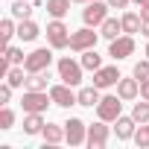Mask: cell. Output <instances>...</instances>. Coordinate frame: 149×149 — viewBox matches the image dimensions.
I'll return each instance as SVG.
<instances>
[{"label":"cell","instance_id":"1","mask_svg":"<svg viewBox=\"0 0 149 149\" xmlns=\"http://www.w3.org/2000/svg\"><path fill=\"white\" fill-rule=\"evenodd\" d=\"M56 67H58V79H61L64 85L76 88V85L82 82V70H85V67H82V61H73L70 56H61Z\"/></svg>","mask_w":149,"mask_h":149},{"label":"cell","instance_id":"2","mask_svg":"<svg viewBox=\"0 0 149 149\" xmlns=\"http://www.w3.org/2000/svg\"><path fill=\"white\" fill-rule=\"evenodd\" d=\"M70 29H67V24L61 21V18H53L50 24H47V41H50V47L53 50H64V47H70Z\"/></svg>","mask_w":149,"mask_h":149},{"label":"cell","instance_id":"3","mask_svg":"<svg viewBox=\"0 0 149 149\" xmlns=\"http://www.w3.org/2000/svg\"><path fill=\"white\" fill-rule=\"evenodd\" d=\"M50 102H53V97L47 91H24V97H21V105L26 114H44Z\"/></svg>","mask_w":149,"mask_h":149},{"label":"cell","instance_id":"4","mask_svg":"<svg viewBox=\"0 0 149 149\" xmlns=\"http://www.w3.org/2000/svg\"><path fill=\"white\" fill-rule=\"evenodd\" d=\"M97 29V26H94ZM91 26H82V29H76L70 35V50L73 53H85V50H94L97 47V41H100V32H94Z\"/></svg>","mask_w":149,"mask_h":149},{"label":"cell","instance_id":"5","mask_svg":"<svg viewBox=\"0 0 149 149\" xmlns=\"http://www.w3.org/2000/svg\"><path fill=\"white\" fill-rule=\"evenodd\" d=\"M108 3H100V0H91V3H85V9H82V21H85V26H102V21L108 18Z\"/></svg>","mask_w":149,"mask_h":149},{"label":"cell","instance_id":"6","mask_svg":"<svg viewBox=\"0 0 149 149\" xmlns=\"http://www.w3.org/2000/svg\"><path fill=\"white\" fill-rule=\"evenodd\" d=\"M50 61H53V53L47 47H38L26 56L24 67H26V73H41V70H50Z\"/></svg>","mask_w":149,"mask_h":149},{"label":"cell","instance_id":"7","mask_svg":"<svg viewBox=\"0 0 149 149\" xmlns=\"http://www.w3.org/2000/svg\"><path fill=\"white\" fill-rule=\"evenodd\" d=\"M64 140H67L70 146L85 143V140H88V126H85L79 117H70V120L64 123Z\"/></svg>","mask_w":149,"mask_h":149},{"label":"cell","instance_id":"8","mask_svg":"<svg viewBox=\"0 0 149 149\" xmlns=\"http://www.w3.org/2000/svg\"><path fill=\"white\" fill-rule=\"evenodd\" d=\"M120 108H123V100L120 97H102L100 105H97V117L105 120V123H114L120 117Z\"/></svg>","mask_w":149,"mask_h":149},{"label":"cell","instance_id":"9","mask_svg":"<svg viewBox=\"0 0 149 149\" xmlns=\"http://www.w3.org/2000/svg\"><path fill=\"white\" fill-rule=\"evenodd\" d=\"M50 97H53V102L58 105V108H70V105H79V97L73 94V88L70 85H53L50 88Z\"/></svg>","mask_w":149,"mask_h":149},{"label":"cell","instance_id":"10","mask_svg":"<svg viewBox=\"0 0 149 149\" xmlns=\"http://www.w3.org/2000/svg\"><path fill=\"white\" fill-rule=\"evenodd\" d=\"M132 53H134V38H132V35H120V38H114V41L108 44V56H111L114 61L129 58Z\"/></svg>","mask_w":149,"mask_h":149},{"label":"cell","instance_id":"11","mask_svg":"<svg viewBox=\"0 0 149 149\" xmlns=\"http://www.w3.org/2000/svg\"><path fill=\"white\" fill-rule=\"evenodd\" d=\"M85 143H88L91 149H102V146L108 143V126H105V120L88 126V140H85Z\"/></svg>","mask_w":149,"mask_h":149},{"label":"cell","instance_id":"12","mask_svg":"<svg viewBox=\"0 0 149 149\" xmlns=\"http://www.w3.org/2000/svg\"><path fill=\"white\" fill-rule=\"evenodd\" d=\"M120 82V70L111 64V67H100V70H94V85L102 91V88H111V85H117Z\"/></svg>","mask_w":149,"mask_h":149},{"label":"cell","instance_id":"13","mask_svg":"<svg viewBox=\"0 0 149 149\" xmlns=\"http://www.w3.org/2000/svg\"><path fill=\"white\" fill-rule=\"evenodd\" d=\"M140 94V79L137 76H132V79H123L120 76V82H117V97L123 100V102H129V100H134Z\"/></svg>","mask_w":149,"mask_h":149},{"label":"cell","instance_id":"14","mask_svg":"<svg viewBox=\"0 0 149 149\" xmlns=\"http://www.w3.org/2000/svg\"><path fill=\"white\" fill-rule=\"evenodd\" d=\"M134 123H137L134 117H123V114H120V117L114 120V132H117V137H120V140H132L134 132H137Z\"/></svg>","mask_w":149,"mask_h":149},{"label":"cell","instance_id":"15","mask_svg":"<svg viewBox=\"0 0 149 149\" xmlns=\"http://www.w3.org/2000/svg\"><path fill=\"white\" fill-rule=\"evenodd\" d=\"M76 97H79V105H85V108H97V105H100V100H102V97H100V88H97V85L79 88V94H76Z\"/></svg>","mask_w":149,"mask_h":149},{"label":"cell","instance_id":"16","mask_svg":"<svg viewBox=\"0 0 149 149\" xmlns=\"http://www.w3.org/2000/svg\"><path fill=\"white\" fill-rule=\"evenodd\" d=\"M120 32H123V21H117V18H105V21H102V26H100V35H102V38H108V41L120 38Z\"/></svg>","mask_w":149,"mask_h":149},{"label":"cell","instance_id":"17","mask_svg":"<svg viewBox=\"0 0 149 149\" xmlns=\"http://www.w3.org/2000/svg\"><path fill=\"white\" fill-rule=\"evenodd\" d=\"M64 126V123H61ZM58 123H47L44 126V132H41V137H44V143H50V146H56V143H61L64 140V129H61Z\"/></svg>","mask_w":149,"mask_h":149},{"label":"cell","instance_id":"18","mask_svg":"<svg viewBox=\"0 0 149 149\" xmlns=\"http://www.w3.org/2000/svg\"><path fill=\"white\" fill-rule=\"evenodd\" d=\"M38 35H41V29H38V24H35V21H29V18H26V21H21V24H18V38H21V41H35Z\"/></svg>","mask_w":149,"mask_h":149},{"label":"cell","instance_id":"19","mask_svg":"<svg viewBox=\"0 0 149 149\" xmlns=\"http://www.w3.org/2000/svg\"><path fill=\"white\" fill-rule=\"evenodd\" d=\"M47 70H41V73H26V85H24V91H47Z\"/></svg>","mask_w":149,"mask_h":149},{"label":"cell","instance_id":"20","mask_svg":"<svg viewBox=\"0 0 149 149\" xmlns=\"http://www.w3.org/2000/svg\"><path fill=\"white\" fill-rule=\"evenodd\" d=\"M44 126H47V123H44L41 114H26V117H24V134H41Z\"/></svg>","mask_w":149,"mask_h":149},{"label":"cell","instance_id":"21","mask_svg":"<svg viewBox=\"0 0 149 149\" xmlns=\"http://www.w3.org/2000/svg\"><path fill=\"white\" fill-rule=\"evenodd\" d=\"M6 82H9L12 88H24V85H26V67L12 64V67H9V73H6Z\"/></svg>","mask_w":149,"mask_h":149},{"label":"cell","instance_id":"22","mask_svg":"<svg viewBox=\"0 0 149 149\" xmlns=\"http://www.w3.org/2000/svg\"><path fill=\"white\" fill-rule=\"evenodd\" d=\"M120 21H123V32H126V35H134V32H140V24H143V18H140L137 12H126Z\"/></svg>","mask_w":149,"mask_h":149},{"label":"cell","instance_id":"23","mask_svg":"<svg viewBox=\"0 0 149 149\" xmlns=\"http://www.w3.org/2000/svg\"><path fill=\"white\" fill-rule=\"evenodd\" d=\"M70 3H73V0H47V15L64 18V15L70 12Z\"/></svg>","mask_w":149,"mask_h":149},{"label":"cell","instance_id":"24","mask_svg":"<svg viewBox=\"0 0 149 149\" xmlns=\"http://www.w3.org/2000/svg\"><path fill=\"white\" fill-rule=\"evenodd\" d=\"M9 12H12V18H18V21H26V18L32 15V6H29V0H15V3L9 6Z\"/></svg>","mask_w":149,"mask_h":149},{"label":"cell","instance_id":"25","mask_svg":"<svg viewBox=\"0 0 149 149\" xmlns=\"http://www.w3.org/2000/svg\"><path fill=\"white\" fill-rule=\"evenodd\" d=\"M82 67H85V70H100V67H102V56H100L97 50H85V53H82Z\"/></svg>","mask_w":149,"mask_h":149},{"label":"cell","instance_id":"26","mask_svg":"<svg viewBox=\"0 0 149 149\" xmlns=\"http://www.w3.org/2000/svg\"><path fill=\"white\" fill-rule=\"evenodd\" d=\"M3 58H6L9 64H24V61H26L24 50H21V47H12V44H9V47L3 50Z\"/></svg>","mask_w":149,"mask_h":149},{"label":"cell","instance_id":"27","mask_svg":"<svg viewBox=\"0 0 149 149\" xmlns=\"http://www.w3.org/2000/svg\"><path fill=\"white\" fill-rule=\"evenodd\" d=\"M132 117H134L137 123H149V100H140V102H134V108H132Z\"/></svg>","mask_w":149,"mask_h":149},{"label":"cell","instance_id":"28","mask_svg":"<svg viewBox=\"0 0 149 149\" xmlns=\"http://www.w3.org/2000/svg\"><path fill=\"white\" fill-rule=\"evenodd\" d=\"M0 35H3V44L9 47L12 35H18V29H15V21H12V18H3V21H0Z\"/></svg>","mask_w":149,"mask_h":149},{"label":"cell","instance_id":"29","mask_svg":"<svg viewBox=\"0 0 149 149\" xmlns=\"http://www.w3.org/2000/svg\"><path fill=\"white\" fill-rule=\"evenodd\" d=\"M132 140H134L140 149H146V146H149V123H140V129L134 132V137H132Z\"/></svg>","mask_w":149,"mask_h":149},{"label":"cell","instance_id":"30","mask_svg":"<svg viewBox=\"0 0 149 149\" xmlns=\"http://www.w3.org/2000/svg\"><path fill=\"white\" fill-rule=\"evenodd\" d=\"M15 126V111L3 105V111H0V129H12Z\"/></svg>","mask_w":149,"mask_h":149},{"label":"cell","instance_id":"31","mask_svg":"<svg viewBox=\"0 0 149 149\" xmlns=\"http://www.w3.org/2000/svg\"><path fill=\"white\" fill-rule=\"evenodd\" d=\"M132 76H137L140 82H143V79H149V58H143V61H137V64H134Z\"/></svg>","mask_w":149,"mask_h":149},{"label":"cell","instance_id":"32","mask_svg":"<svg viewBox=\"0 0 149 149\" xmlns=\"http://www.w3.org/2000/svg\"><path fill=\"white\" fill-rule=\"evenodd\" d=\"M9 100H12V85L6 82V85H0V105H6Z\"/></svg>","mask_w":149,"mask_h":149},{"label":"cell","instance_id":"33","mask_svg":"<svg viewBox=\"0 0 149 149\" xmlns=\"http://www.w3.org/2000/svg\"><path fill=\"white\" fill-rule=\"evenodd\" d=\"M105 3H108L111 9H126V6L132 3V0H105Z\"/></svg>","mask_w":149,"mask_h":149},{"label":"cell","instance_id":"34","mask_svg":"<svg viewBox=\"0 0 149 149\" xmlns=\"http://www.w3.org/2000/svg\"><path fill=\"white\" fill-rule=\"evenodd\" d=\"M140 100H149V79L140 82Z\"/></svg>","mask_w":149,"mask_h":149},{"label":"cell","instance_id":"35","mask_svg":"<svg viewBox=\"0 0 149 149\" xmlns=\"http://www.w3.org/2000/svg\"><path fill=\"white\" fill-rule=\"evenodd\" d=\"M140 35H146V38H149V21H143V24H140Z\"/></svg>","mask_w":149,"mask_h":149},{"label":"cell","instance_id":"36","mask_svg":"<svg viewBox=\"0 0 149 149\" xmlns=\"http://www.w3.org/2000/svg\"><path fill=\"white\" fill-rule=\"evenodd\" d=\"M140 18H143V21H149V6H143V9H140Z\"/></svg>","mask_w":149,"mask_h":149},{"label":"cell","instance_id":"37","mask_svg":"<svg viewBox=\"0 0 149 149\" xmlns=\"http://www.w3.org/2000/svg\"><path fill=\"white\" fill-rule=\"evenodd\" d=\"M132 3H134V6H140V9H143V6H149V0H132Z\"/></svg>","mask_w":149,"mask_h":149},{"label":"cell","instance_id":"38","mask_svg":"<svg viewBox=\"0 0 149 149\" xmlns=\"http://www.w3.org/2000/svg\"><path fill=\"white\" fill-rule=\"evenodd\" d=\"M73 3H91V0H73Z\"/></svg>","mask_w":149,"mask_h":149},{"label":"cell","instance_id":"39","mask_svg":"<svg viewBox=\"0 0 149 149\" xmlns=\"http://www.w3.org/2000/svg\"><path fill=\"white\" fill-rule=\"evenodd\" d=\"M146 58H149V44H146Z\"/></svg>","mask_w":149,"mask_h":149}]
</instances>
